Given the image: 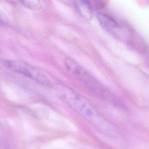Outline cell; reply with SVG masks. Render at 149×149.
<instances>
[{
    "mask_svg": "<svg viewBox=\"0 0 149 149\" xmlns=\"http://www.w3.org/2000/svg\"><path fill=\"white\" fill-rule=\"evenodd\" d=\"M58 90L61 98L70 107L97 128L107 130L112 128V125L100 114L85 97L67 87H59Z\"/></svg>",
    "mask_w": 149,
    "mask_h": 149,
    "instance_id": "cell-1",
    "label": "cell"
},
{
    "mask_svg": "<svg viewBox=\"0 0 149 149\" xmlns=\"http://www.w3.org/2000/svg\"><path fill=\"white\" fill-rule=\"evenodd\" d=\"M64 63L66 69L79 78L94 94L103 99L107 100L109 97L111 92L107 90L106 88L91 76L75 60L70 58H66Z\"/></svg>",
    "mask_w": 149,
    "mask_h": 149,
    "instance_id": "cell-2",
    "label": "cell"
},
{
    "mask_svg": "<svg viewBox=\"0 0 149 149\" xmlns=\"http://www.w3.org/2000/svg\"><path fill=\"white\" fill-rule=\"evenodd\" d=\"M2 63L7 69L22 74L39 84L46 87L51 86L49 80L43 73L23 61L7 59L3 60Z\"/></svg>",
    "mask_w": 149,
    "mask_h": 149,
    "instance_id": "cell-3",
    "label": "cell"
},
{
    "mask_svg": "<svg viewBox=\"0 0 149 149\" xmlns=\"http://www.w3.org/2000/svg\"><path fill=\"white\" fill-rule=\"evenodd\" d=\"M98 22L102 27L107 31L111 33L117 38L123 40V37L130 38L129 34L131 33L127 30L126 27L121 26L114 19L110 16L101 12L97 13V15Z\"/></svg>",
    "mask_w": 149,
    "mask_h": 149,
    "instance_id": "cell-4",
    "label": "cell"
},
{
    "mask_svg": "<svg viewBox=\"0 0 149 149\" xmlns=\"http://www.w3.org/2000/svg\"><path fill=\"white\" fill-rule=\"evenodd\" d=\"M75 9L84 19L90 20L92 18L93 13L92 8L88 1H75L73 2Z\"/></svg>",
    "mask_w": 149,
    "mask_h": 149,
    "instance_id": "cell-5",
    "label": "cell"
},
{
    "mask_svg": "<svg viewBox=\"0 0 149 149\" xmlns=\"http://www.w3.org/2000/svg\"><path fill=\"white\" fill-rule=\"evenodd\" d=\"M20 3L24 7L33 10H40L42 8V3L40 1H36V0L21 1H20Z\"/></svg>",
    "mask_w": 149,
    "mask_h": 149,
    "instance_id": "cell-6",
    "label": "cell"
},
{
    "mask_svg": "<svg viewBox=\"0 0 149 149\" xmlns=\"http://www.w3.org/2000/svg\"><path fill=\"white\" fill-rule=\"evenodd\" d=\"M0 24L1 25H5L6 24V21L5 19L2 17L0 15Z\"/></svg>",
    "mask_w": 149,
    "mask_h": 149,
    "instance_id": "cell-7",
    "label": "cell"
}]
</instances>
